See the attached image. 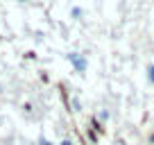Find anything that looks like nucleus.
Instances as JSON below:
<instances>
[{"label": "nucleus", "mask_w": 154, "mask_h": 145, "mask_svg": "<svg viewBox=\"0 0 154 145\" xmlns=\"http://www.w3.org/2000/svg\"><path fill=\"white\" fill-rule=\"evenodd\" d=\"M68 59L72 61V66H75V70H77V72H84V70H86V59H84L82 54L70 52V54H68Z\"/></svg>", "instance_id": "nucleus-1"}, {"label": "nucleus", "mask_w": 154, "mask_h": 145, "mask_svg": "<svg viewBox=\"0 0 154 145\" xmlns=\"http://www.w3.org/2000/svg\"><path fill=\"white\" fill-rule=\"evenodd\" d=\"M147 79H149V84H154V66L147 68Z\"/></svg>", "instance_id": "nucleus-2"}, {"label": "nucleus", "mask_w": 154, "mask_h": 145, "mask_svg": "<svg viewBox=\"0 0 154 145\" xmlns=\"http://www.w3.org/2000/svg\"><path fill=\"white\" fill-rule=\"evenodd\" d=\"M97 118H100L102 122H106V120H109V111H100V113H97Z\"/></svg>", "instance_id": "nucleus-3"}, {"label": "nucleus", "mask_w": 154, "mask_h": 145, "mask_svg": "<svg viewBox=\"0 0 154 145\" xmlns=\"http://www.w3.org/2000/svg\"><path fill=\"white\" fill-rule=\"evenodd\" d=\"M38 145H54V143H50L48 138H38Z\"/></svg>", "instance_id": "nucleus-4"}, {"label": "nucleus", "mask_w": 154, "mask_h": 145, "mask_svg": "<svg viewBox=\"0 0 154 145\" xmlns=\"http://www.w3.org/2000/svg\"><path fill=\"white\" fill-rule=\"evenodd\" d=\"M59 145H75V143H72L70 138H63V140H61V143H59Z\"/></svg>", "instance_id": "nucleus-5"}, {"label": "nucleus", "mask_w": 154, "mask_h": 145, "mask_svg": "<svg viewBox=\"0 0 154 145\" xmlns=\"http://www.w3.org/2000/svg\"><path fill=\"white\" fill-rule=\"evenodd\" d=\"M152 140H154V136H152Z\"/></svg>", "instance_id": "nucleus-6"}, {"label": "nucleus", "mask_w": 154, "mask_h": 145, "mask_svg": "<svg viewBox=\"0 0 154 145\" xmlns=\"http://www.w3.org/2000/svg\"><path fill=\"white\" fill-rule=\"evenodd\" d=\"M23 2H25V0H23Z\"/></svg>", "instance_id": "nucleus-7"}]
</instances>
